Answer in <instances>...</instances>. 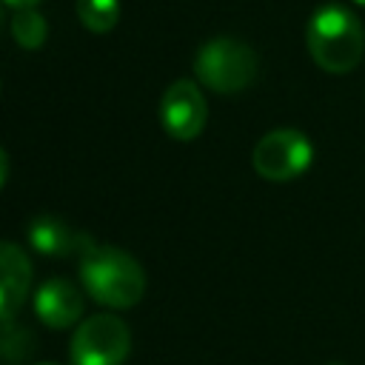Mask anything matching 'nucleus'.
<instances>
[{"instance_id": "423d86ee", "label": "nucleus", "mask_w": 365, "mask_h": 365, "mask_svg": "<svg viewBox=\"0 0 365 365\" xmlns=\"http://www.w3.org/2000/svg\"><path fill=\"white\" fill-rule=\"evenodd\" d=\"M208 106L194 80H174L160 100V123L171 140H194L205 128Z\"/></svg>"}, {"instance_id": "39448f33", "label": "nucleus", "mask_w": 365, "mask_h": 365, "mask_svg": "<svg viewBox=\"0 0 365 365\" xmlns=\"http://www.w3.org/2000/svg\"><path fill=\"white\" fill-rule=\"evenodd\" d=\"M314 163L311 140L297 128H274L262 134L251 151L254 171L268 182H288L305 174Z\"/></svg>"}, {"instance_id": "20e7f679", "label": "nucleus", "mask_w": 365, "mask_h": 365, "mask_svg": "<svg viewBox=\"0 0 365 365\" xmlns=\"http://www.w3.org/2000/svg\"><path fill=\"white\" fill-rule=\"evenodd\" d=\"M131 351V331L114 314L83 319L68 342L71 365H123Z\"/></svg>"}, {"instance_id": "6e6552de", "label": "nucleus", "mask_w": 365, "mask_h": 365, "mask_svg": "<svg viewBox=\"0 0 365 365\" xmlns=\"http://www.w3.org/2000/svg\"><path fill=\"white\" fill-rule=\"evenodd\" d=\"M31 288V259L14 242H0V322H9L23 308Z\"/></svg>"}, {"instance_id": "1a4fd4ad", "label": "nucleus", "mask_w": 365, "mask_h": 365, "mask_svg": "<svg viewBox=\"0 0 365 365\" xmlns=\"http://www.w3.org/2000/svg\"><path fill=\"white\" fill-rule=\"evenodd\" d=\"M29 245L43 254V257H71V254H83L94 240H88L83 231H74L68 222H63L60 217L51 214H40L29 222L26 228Z\"/></svg>"}, {"instance_id": "dca6fc26", "label": "nucleus", "mask_w": 365, "mask_h": 365, "mask_svg": "<svg viewBox=\"0 0 365 365\" xmlns=\"http://www.w3.org/2000/svg\"><path fill=\"white\" fill-rule=\"evenodd\" d=\"M0 26H3V6H0Z\"/></svg>"}, {"instance_id": "4468645a", "label": "nucleus", "mask_w": 365, "mask_h": 365, "mask_svg": "<svg viewBox=\"0 0 365 365\" xmlns=\"http://www.w3.org/2000/svg\"><path fill=\"white\" fill-rule=\"evenodd\" d=\"M6 177H9V154H6L3 148H0V188H3Z\"/></svg>"}, {"instance_id": "0eeeda50", "label": "nucleus", "mask_w": 365, "mask_h": 365, "mask_svg": "<svg viewBox=\"0 0 365 365\" xmlns=\"http://www.w3.org/2000/svg\"><path fill=\"white\" fill-rule=\"evenodd\" d=\"M83 308H86V297L71 279L54 277L34 291V314L46 328L63 331L77 325L83 319Z\"/></svg>"}, {"instance_id": "9d476101", "label": "nucleus", "mask_w": 365, "mask_h": 365, "mask_svg": "<svg viewBox=\"0 0 365 365\" xmlns=\"http://www.w3.org/2000/svg\"><path fill=\"white\" fill-rule=\"evenodd\" d=\"M11 37L20 48H40L48 37V23L37 9H17L11 14Z\"/></svg>"}, {"instance_id": "7ed1b4c3", "label": "nucleus", "mask_w": 365, "mask_h": 365, "mask_svg": "<svg viewBox=\"0 0 365 365\" xmlns=\"http://www.w3.org/2000/svg\"><path fill=\"white\" fill-rule=\"evenodd\" d=\"M257 51L237 37H214L197 48L194 74L217 94H237L257 80Z\"/></svg>"}, {"instance_id": "f8f14e48", "label": "nucleus", "mask_w": 365, "mask_h": 365, "mask_svg": "<svg viewBox=\"0 0 365 365\" xmlns=\"http://www.w3.org/2000/svg\"><path fill=\"white\" fill-rule=\"evenodd\" d=\"M34 351V336L29 328H20L14 319L0 322V356L9 362H20L29 359V354Z\"/></svg>"}, {"instance_id": "9b49d317", "label": "nucleus", "mask_w": 365, "mask_h": 365, "mask_svg": "<svg viewBox=\"0 0 365 365\" xmlns=\"http://www.w3.org/2000/svg\"><path fill=\"white\" fill-rule=\"evenodd\" d=\"M77 17L91 34H106L120 20V0H77Z\"/></svg>"}, {"instance_id": "2eb2a0df", "label": "nucleus", "mask_w": 365, "mask_h": 365, "mask_svg": "<svg viewBox=\"0 0 365 365\" xmlns=\"http://www.w3.org/2000/svg\"><path fill=\"white\" fill-rule=\"evenodd\" d=\"M354 3H356V6H362V9H365V0H354Z\"/></svg>"}, {"instance_id": "ddd939ff", "label": "nucleus", "mask_w": 365, "mask_h": 365, "mask_svg": "<svg viewBox=\"0 0 365 365\" xmlns=\"http://www.w3.org/2000/svg\"><path fill=\"white\" fill-rule=\"evenodd\" d=\"M3 3H6L9 9H14V11H17V9H34L40 0H3Z\"/></svg>"}, {"instance_id": "f03ea898", "label": "nucleus", "mask_w": 365, "mask_h": 365, "mask_svg": "<svg viewBox=\"0 0 365 365\" xmlns=\"http://www.w3.org/2000/svg\"><path fill=\"white\" fill-rule=\"evenodd\" d=\"M305 46L311 60L322 71L345 74L362 60L365 29L351 9L339 3H325L311 14L305 26Z\"/></svg>"}, {"instance_id": "f257e3e1", "label": "nucleus", "mask_w": 365, "mask_h": 365, "mask_svg": "<svg viewBox=\"0 0 365 365\" xmlns=\"http://www.w3.org/2000/svg\"><path fill=\"white\" fill-rule=\"evenodd\" d=\"M80 279L94 302L114 311L134 308L145 294L143 265L117 245L91 242L80 254Z\"/></svg>"}, {"instance_id": "a211bd4d", "label": "nucleus", "mask_w": 365, "mask_h": 365, "mask_svg": "<svg viewBox=\"0 0 365 365\" xmlns=\"http://www.w3.org/2000/svg\"><path fill=\"white\" fill-rule=\"evenodd\" d=\"M334 365H339V362H334Z\"/></svg>"}, {"instance_id": "f3484780", "label": "nucleus", "mask_w": 365, "mask_h": 365, "mask_svg": "<svg viewBox=\"0 0 365 365\" xmlns=\"http://www.w3.org/2000/svg\"><path fill=\"white\" fill-rule=\"evenodd\" d=\"M37 365H54V362H37Z\"/></svg>"}]
</instances>
